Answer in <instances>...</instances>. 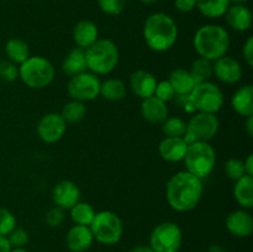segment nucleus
Masks as SVG:
<instances>
[{
	"instance_id": "obj_1",
	"label": "nucleus",
	"mask_w": 253,
	"mask_h": 252,
	"mask_svg": "<svg viewBox=\"0 0 253 252\" xmlns=\"http://www.w3.org/2000/svg\"><path fill=\"white\" fill-rule=\"evenodd\" d=\"M203 182L188 170L175 173L166 185V199L175 211L185 212L195 209L203 197Z\"/></svg>"
},
{
	"instance_id": "obj_2",
	"label": "nucleus",
	"mask_w": 253,
	"mask_h": 252,
	"mask_svg": "<svg viewBox=\"0 0 253 252\" xmlns=\"http://www.w3.org/2000/svg\"><path fill=\"white\" fill-rule=\"evenodd\" d=\"M143 37L152 51H168L177 41V24L169 15L156 12L146 19L143 25Z\"/></svg>"
},
{
	"instance_id": "obj_3",
	"label": "nucleus",
	"mask_w": 253,
	"mask_h": 252,
	"mask_svg": "<svg viewBox=\"0 0 253 252\" xmlns=\"http://www.w3.org/2000/svg\"><path fill=\"white\" fill-rule=\"evenodd\" d=\"M193 43L199 57L214 62L229 51L230 35L220 25H204L195 32Z\"/></svg>"
},
{
	"instance_id": "obj_4",
	"label": "nucleus",
	"mask_w": 253,
	"mask_h": 252,
	"mask_svg": "<svg viewBox=\"0 0 253 252\" xmlns=\"http://www.w3.org/2000/svg\"><path fill=\"white\" fill-rule=\"evenodd\" d=\"M85 51L86 68L96 76L111 73L119 63V49L109 39H98Z\"/></svg>"
},
{
	"instance_id": "obj_5",
	"label": "nucleus",
	"mask_w": 253,
	"mask_h": 252,
	"mask_svg": "<svg viewBox=\"0 0 253 252\" xmlns=\"http://www.w3.org/2000/svg\"><path fill=\"white\" fill-rule=\"evenodd\" d=\"M19 78L31 89L46 88L54 79V67L44 57L30 56L19 66Z\"/></svg>"
},
{
	"instance_id": "obj_6",
	"label": "nucleus",
	"mask_w": 253,
	"mask_h": 252,
	"mask_svg": "<svg viewBox=\"0 0 253 252\" xmlns=\"http://www.w3.org/2000/svg\"><path fill=\"white\" fill-rule=\"evenodd\" d=\"M183 161L188 172L203 179L214 169L216 165V152L209 142L189 143Z\"/></svg>"
},
{
	"instance_id": "obj_7",
	"label": "nucleus",
	"mask_w": 253,
	"mask_h": 252,
	"mask_svg": "<svg viewBox=\"0 0 253 252\" xmlns=\"http://www.w3.org/2000/svg\"><path fill=\"white\" fill-rule=\"evenodd\" d=\"M89 227L94 240L103 245L118 244L124 234V225L120 216L110 210L96 212Z\"/></svg>"
},
{
	"instance_id": "obj_8",
	"label": "nucleus",
	"mask_w": 253,
	"mask_h": 252,
	"mask_svg": "<svg viewBox=\"0 0 253 252\" xmlns=\"http://www.w3.org/2000/svg\"><path fill=\"white\" fill-rule=\"evenodd\" d=\"M189 100L198 113L216 114L224 105V93L216 84L202 82L189 93Z\"/></svg>"
},
{
	"instance_id": "obj_9",
	"label": "nucleus",
	"mask_w": 253,
	"mask_h": 252,
	"mask_svg": "<svg viewBox=\"0 0 253 252\" xmlns=\"http://www.w3.org/2000/svg\"><path fill=\"white\" fill-rule=\"evenodd\" d=\"M219 126V119L215 114L197 113L192 116L189 123H187V131L183 138L188 145L194 142H209L217 133Z\"/></svg>"
},
{
	"instance_id": "obj_10",
	"label": "nucleus",
	"mask_w": 253,
	"mask_h": 252,
	"mask_svg": "<svg viewBox=\"0 0 253 252\" xmlns=\"http://www.w3.org/2000/svg\"><path fill=\"white\" fill-rule=\"evenodd\" d=\"M182 242V230L175 222H161L151 232L150 247L155 252H178Z\"/></svg>"
},
{
	"instance_id": "obj_11",
	"label": "nucleus",
	"mask_w": 253,
	"mask_h": 252,
	"mask_svg": "<svg viewBox=\"0 0 253 252\" xmlns=\"http://www.w3.org/2000/svg\"><path fill=\"white\" fill-rule=\"evenodd\" d=\"M100 79L91 72H83L81 74L71 77L67 85L69 95L73 100L90 101L100 95Z\"/></svg>"
},
{
	"instance_id": "obj_12",
	"label": "nucleus",
	"mask_w": 253,
	"mask_h": 252,
	"mask_svg": "<svg viewBox=\"0 0 253 252\" xmlns=\"http://www.w3.org/2000/svg\"><path fill=\"white\" fill-rule=\"evenodd\" d=\"M67 130V123L61 114L49 113L41 118L37 125V133L46 143H54L63 137Z\"/></svg>"
},
{
	"instance_id": "obj_13",
	"label": "nucleus",
	"mask_w": 253,
	"mask_h": 252,
	"mask_svg": "<svg viewBox=\"0 0 253 252\" xmlns=\"http://www.w3.org/2000/svg\"><path fill=\"white\" fill-rule=\"evenodd\" d=\"M52 199L56 207L69 210L81 200V189L72 180H61L53 188Z\"/></svg>"
},
{
	"instance_id": "obj_14",
	"label": "nucleus",
	"mask_w": 253,
	"mask_h": 252,
	"mask_svg": "<svg viewBox=\"0 0 253 252\" xmlns=\"http://www.w3.org/2000/svg\"><path fill=\"white\" fill-rule=\"evenodd\" d=\"M214 74L219 81L226 84H235L241 81L242 68L239 61L230 56H222L212 63Z\"/></svg>"
},
{
	"instance_id": "obj_15",
	"label": "nucleus",
	"mask_w": 253,
	"mask_h": 252,
	"mask_svg": "<svg viewBox=\"0 0 253 252\" xmlns=\"http://www.w3.org/2000/svg\"><path fill=\"white\" fill-rule=\"evenodd\" d=\"M227 231L236 237H249L253 232V217L246 209L235 210L225 220Z\"/></svg>"
},
{
	"instance_id": "obj_16",
	"label": "nucleus",
	"mask_w": 253,
	"mask_h": 252,
	"mask_svg": "<svg viewBox=\"0 0 253 252\" xmlns=\"http://www.w3.org/2000/svg\"><path fill=\"white\" fill-rule=\"evenodd\" d=\"M94 237L89 226L74 225L66 236L67 247L71 252H85L93 245Z\"/></svg>"
},
{
	"instance_id": "obj_17",
	"label": "nucleus",
	"mask_w": 253,
	"mask_h": 252,
	"mask_svg": "<svg viewBox=\"0 0 253 252\" xmlns=\"http://www.w3.org/2000/svg\"><path fill=\"white\" fill-rule=\"evenodd\" d=\"M167 103L160 100L155 95L142 99L141 103V115L147 123L161 125L168 118Z\"/></svg>"
},
{
	"instance_id": "obj_18",
	"label": "nucleus",
	"mask_w": 253,
	"mask_h": 252,
	"mask_svg": "<svg viewBox=\"0 0 253 252\" xmlns=\"http://www.w3.org/2000/svg\"><path fill=\"white\" fill-rule=\"evenodd\" d=\"M157 79L152 73L147 71H136L131 74L130 86L131 90L141 99L150 98L155 94Z\"/></svg>"
},
{
	"instance_id": "obj_19",
	"label": "nucleus",
	"mask_w": 253,
	"mask_h": 252,
	"mask_svg": "<svg viewBox=\"0 0 253 252\" xmlns=\"http://www.w3.org/2000/svg\"><path fill=\"white\" fill-rule=\"evenodd\" d=\"M188 143L183 137H165L160 142L158 152L165 161L179 162L184 160Z\"/></svg>"
},
{
	"instance_id": "obj_20",
	"label": "nucleus",
	"mask_w": 253,
	"mask_h": 252,
	"mask_svg": "<svg viewBox=\"0 0 253 252\" xmlns=\"http://www.w3.org/2000/svg\"><path fill=\"white\" fill-rule=\"evenodd\" d=\"M226 21L232 30L247 31L252 25V12L245 5H232L226 11Z\"/></svg>"
},
{
	"instance_id": "obj_21",
	"label": "nucleus",
	"mask_w": 253,
	"mask_h": 252,
	"mask_svg": "<svg viewBox=\"0 0 253 252\" xmlns=\"http://www.w3.org/2000/svg\"><path fill=\"white\" fill-rule=\"evenodd\" d=\"M99 39L98 26L90 20H82L74 26L73 40L77 47L86 49Z\"/></svg>"
},
{
	"instance_id": "obj_22",
	"label": "nucleus",
	"mask_w": 253,
	"mask_h": 252,
	"mask_svg": "<svg viewBox=\"0 0 253 252\" xmlns=\"http://www.w3.org/2000/svg\"><path fill=\"white\" fill-rule=\"evenodd\" d=\"M231 106L239 115L249 118L253 115V88L250 84L241 86L231 98Z\"/></svg>"
},
{
	"instance_id": "obj_23",
	"label": "nucleus",
	"mask_w": 253,
	"mask_h": 252,
	"mask_svg": "<svg viewBox=\"0 0 253 252\" xmlns=\"http://www.w3.org/2000/svg\"><path fill=\"white\" fill-rule=\"evenodd\" d=\"M85 51L81 47H74L68 52L62 63V71L68 77H74L86 72Z\"/></svg>"
},
{
	"instance_id": "obj_24",
	"label": "nucleus",
	"mask_w": 253,
	"mask_h": 252,
	"mask_svg": "<svg viewBox=\"0 0 253 252\" xmlns=\"http://www.w3.org/2000/svg\"><path fill=\"white\" fill-rule=\"evenodd\" d=\"M168 82L174 89V93L177 95H189L195 85V82L193 79L189 71L184 68H177L170 72Z\"/></svg>"
},
{
	"instance_id": "obj_25",
	"label": "nucleus",
	"mask_w": 253,
	"mask_h": 252,
	"mask_svg": "<svg viewBox=\"0 0 253 252\" xmlns=\"http://www.w3.org/2000/svg\"><path fill=\"white\" fill-rule=\"evenodd\" d=\"M234 197L236 202L244 209H251L253 207V177L244 175L236 180L234 187Z\"/></svg>"
},
{
	"instance_id": "obj_26",
	"label": "nucleus",
	"mask_w": 253,
	"mask_h": 252,
	"mask_svg": "<svg viewBox=\"0 0 253 252\" xmlns=\"http://www.w3.org/2000/svg\"><path fill=\"white\" fill-rule=\"evenodd\" d=\"M5 53H6L9 61L20 66L30 57L29 44L21 39H16V37L10 39L5 43Z\"/></svg>"
},
{
	"instance_id": "obj_27",
	"label": "nucleus",
	"mask_w": 253,
	"mask_h": 252,
	"mask_svg": "<svg viewBox=\"0 0 253 252\" xmlns=\"http://www.w3.org/2000/svg\"><path fill=\"white\" fill-rule=\"evenodd\" d=\"M230 0H197V7L204 16L217 19L226 14Z\"/></svg>"
},
{
	"instance_id": "obj_28",
	"label": "nucleus",
	"mask_w": 253,
	"mask_h": 252,
	"mask_svg": "<svg viewBox=\"0 0 253 252\" xmlns=\"http://www.w3.org/2000/svg\"><path fill=\"white\" fill-rule=\"evenodd\" d=\"M100 95L110 101H120L126 96L125 83L120 79H106L100 84Z\"/></svg>"
},
{
	"instance_id": "obj_29",
	"label": "nucleus",
	"mask_w": 253,
	"mask_h": 252,
	"mask_svg": "<svg viewBox=\"0 0 253 252\" xmlns=\"http://www.w3.org/2000/svg\"><path fill=\"white\" fill-rule=\"evenodd\" d=\"M71 210V217L76 225H83V226H90L95 217V210L88 203L78 202Z\"/></svg>"
},
{
	"instance_id": "obj_30",
	"label": "nucleus",
	"mask_w": 253,
	"mask_h": 252,
	"mask_svg": "<svg viewBox=\"0 0 253 252\" xmlns=\"http://www.w3.org/2000/svg\"><path fill=\"white\" fill-rule=\"evenodd\" d=\"M189 73L192 74L195 84L202 83V82H208L210 78H211L212 74H214V69H212V61H209V59L199 57V58H197L192 63V67H190L189 69Z\"/></svg>"
},
{
	"instance_id": "obj_31",
	"label": "nucleus",
	"mask_w": 253,
	"mask_h": 252,
	"mask_svg": "<svg viewBox=\"0 0 253 252\" xmlns=\"http://www.w3.org/2000/svg\"><path fill=\"white\" fill-rule=\"evenodd\" d=\"M86 114V108L84 103L78 100H72L67 103L62 109L61 116L66 123H78V121L83 120L84 116Z\"/></svg>"
},
{
	"instance_id": "obj_32",
	"label": "nucleus",
	"mask_w": 253,
	"mask_h": 252,
	"mask_svg": "<svg viewBox=\"0 0 253 252\" xmlns=\"http://www.w3.org/2000/svg\"><path fill=\"white\" fill-rule=\"evenodd\" d=\"M161 125L166 137H183L187 131V123L180 118H167Z\"/></svg>"
},
{
	"instance_id": "obj_33",
	"label": "nucleus",
	"mask_w": 253,
	"mask_h": 252,
	"mask_svg": "<svg viewBox=\"0 0 253 252\" xmlns=\"http://www.w3.org/2000/svg\"><path fill=\"white\" fill-rule=\"evenodd\" d=\"M225 173L232 180H239L244 175H246V170L244 167V161L239 158H230L225 163Z\"/></svg>"
},
{
	"instance_id": "obj_34",
	"label": "nucleus",
	"mask_w": 253,
	"mask_h": 252,
	"mask_svg": "<svg viewBox=\"0 0 253 252\" xmlns=\"http://www.w3.org/2000/svg\"><path fill=\"white\" fill-rule=\"evenodd\" d=\"M16 227V219L10 210L0 208V235L7 236Z\"/></svg>"
},
{
	"instance_id": "obj_35",
	"label": "nucleus",
	"mask_w": 253,
	"mask_h": 252,
	"mask_svg": "<svg viewBox=\"0 0 253 252\" xmlns=\"http://www.w3.org/2000/svg\"><path fill=\"white\" fill-rule=\"evenodd\" d=\"M19 78V66L11 61H0V79L4 82H15Z\"/></svg>"
},
{
	"instance_id": "obj_36",
	"label": "nucleus",
	"mask_w": 253,
	"mask_h": 252,
	"mask_svg": "<svg viewBox=\"0 0 253 252\" xmlns=\"http://www.w3.org/2000/svg\"><path fill=\"white\" fill-rule=\"evenodd\" d=\"M153 95L156 96L160 100L165 101H170L174 99L175 93L173 86L170 85V83L168 81H162V82H157V85H156V90Z\"/></svg>"
},
{
	"instance_id": "obj_37",
	"label": "nucleus",
	"mask_w": 253,
	"mask_h": 252,
	"mask_svg": "<svg viewBox=\"0 0 253 252\" xmlns=\"http://www.w3.org/2000/svg\"><path fill=\"white\" fill-rule=\"evenodd\" d=\"M6 237L7 240H9L11 249L24 247L25 245L29 242V234H27L26 230H24L22 227H15Z\"/></svg>"
},
{
	"instance_id": "obj_38",
	"label": "nucleus",
	"mask_w": 253,
	"mask_h": 252,
	"mask_svg": "<svg viewBox=\"0 0 253 252\" xmlns=\"http://www.w3.org/2000/svg\"><path fill=\"white\" fill-rule=\"evenodd\" d=\"M99 6L108 15H120L125 9V0H98Z\"/></svg>"
},
{
	"instance_id": "obj_39",
	"label": "nucleus",
	"mask_w": 253,
	"mask_h": 252,
	"mask_svg": "<svg viewBox=\"0 0 253 252\" xmlns=\"http://www.w3.org/2000/svg\"><path fill=\"white\" fill-rule=\"evenodd\" d=\"M64 219H66V214H64V210L61 209L58 207H53L46 212V224L49 227H58L63 224Z\"/></svg>"
},
{
	"instance_id": "obj_40",
	"label": "nucleus",
	"mask_w": 253,
	"mask_h": 252,
	"mask_svg": "<svg viewBox=\"0 0 253 252\" xmlns=\"http://www.w3.org/2000/svg\"><path fill=\"white\" fill-rule=\"evenodd\" d=\"M242 53H244V58L246 61V63L250 67L253 66V39L249 37L246 40L244 44V48H242Z\"/></svg>"
},
{
	"instance_id": "obj_41",
	"label": "nucleus",
	"mask_w": 253,
	"mask_h": 252,
	"mask_svg": "<svg viewBox=\"0 0 253 252\" xmlns=\"http://www.w3.org/2000/svg\"><path fill=\"white\" fill-rule=\"evenodd\" d=\"M174 5L178 11L190 12L197 6V0H174Z\"/></svg>"
},
{
	"instance_id": "obj_42",
	"label": "nucleus",
	"mask_w": 253,
	"mask_h": 252,
	"mask_svg": "<svg viewBox=\"0 0 253 252\" xmlns=\"http://www.w3.org/2000/svg\"><path fill=\"white\" fill-rule=\"evenodd\" d=\"M244 167L247 175H253V155H249V157L244 161Z\"/></svg>"
},
{
	"instance_id": "obj_43",
	"label": "nucleus",
	"mask_w": 253,
	"mask_h": 252,
	"mask_svg": "<svg viewBox=\"0 0 253 252\" xmlns=\"http://www.w3.org/2000/svg\"><path fill=\"white\" fill-rule=\"evenodd\" d=\"M11 251V246L7 240L6 236H1L0 235V252H10Z\"/></svg>"
},
{
	"instance_id": "obj_44",
	"label": "nucleus",
	"mask_w": 253,
	"mask_h": 252,
	"mask_svg": "<svg viewBox=\"0 0 253 252\" xmlns=\"http://www.w3.org/2000/svg\"><path fill=\"white\" fill-rule=\"evenodd\" d=\"M246 131H247V133H249L250 137H252V136H253V115L249 116V118H247Z\"/></svg>"
},
{
	"instance_id": "obj_45",
	"label": "nucleus",
	"mask_w": 253,
	"mask_h": 252,
	"mask_svg": "<svg viewBox=\"0 0 253 252\" xmlns=\"http://www.w3.org/2000/svg\"><path fill=\"white\" fill-rule=\"evenodd\" d=\"M128 252H155L150 246H136L131 249Z\"/></svg>"
},
{
	"instance_id": "obj_46",
	"label": "nucleus",
	"mask_w": 253,
	"mask_h": 252,
	"mask_svg": "<svg viewBox=\"0 0 253 252\" xmlns=\"http://www.w3.org/2000/svg\"><path fill=\"white\" fill-rule=\"evenodd\" d=\"M208 252H226V250H225L221 245L214 244L209 247V251Z\"/></svg>"
},
{
	"instance_id": "obj_47",
	"label": "nucleus",
	"mask_w": 253,
	"mask_h": 252,
	"mask_svg": "<svg viewBox=\"0 0 253 252\" xmlns=\"http://www.w3.org/2000/svg\"><path fill=\"white\" fill-rule=\"evenodd\" d=\"M234 4V5H245L246 2H249V0H230V4Z\"/></svg>"
},
{
	"instance_id": "obj_48",
	"label": "nucleus",
	"mask_w": 253,
	"mask_h": 252,
	"mask_svg": "<svg viewBox=\"0 0 253 252\" xmlns=\"http://www.w3.org/2000/svg\"><path fill=\"white\" fill-rule=\"evenodd\" d=\"M10 252H27L24 247H17V249H11Z\"/></svg>"
},
{
	"instance_id": "obj_49",
	"label": "nucleus",
	"mask_w": 253,
	"mask_h": 252,
	"mask_svg": "<svg viewBox=\"0 0 253 252\" xmlns=\"http://www.w3.org/2000/svg\"><path fill=\"white\" fill-rule=\"evenodd\" d=\"M140 1L145 2V4H153V2H156L157 0H140Z\"/></svg>"
},
{
	"instance_id": "obj_50",
	"label": "nucleus",
	"mask_w": 253,
	"mask_h": 252,
	"mask_svg": "<svg viewBox=\"0 0 253 252\" xmlns=\"http://www.w3.org/2000/svg\"><path fill=\"white\" fill-rule=\"evenodd\" d=\"M0 56H1V52H0Z\"/></svg>"
}]
</instances>
